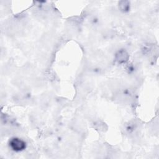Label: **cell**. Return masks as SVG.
<instances>
[{
  "label": "cell",
  "mask_w": 159,
  "mask_h": 159,
  "mask_svg": "<svg viewBox=\"0 0 159 159\" xmlns=\"http://www.w3.org/2000/svg\"><path fill=\"white\" fill-rule=\"evenodd\" d=\"M9 147L15 152H20L25 148L26 144L23 140L14 137L9 141Z\"/></svg>",
  "instance_id": "1"
},
{
  "label": "cell",
  "mask_w": 159,
  "mask_h": 159,
  "mask_svg": "<svg viewBox=\"0 0 159 159\" xmlns=\"http://www.w3.org/2000/svg\"><path fill=\"white\" fill-rule=\"evenodd\" d=\"M128 57V53L125 50L119 51L116 54V60L120 63H125L126 61H127Z\"/></svg>",
  "instance_id": "2"
},
{
  "label": "cell",
  "mask_w": 159,
  "mask_h": 159,
  "mask_svg": "<svg viewBox=\"0 0 159 159\" xmlns=\"http://www.w3.org/2000/svg\"><path fill=\"white\" fill-rule=\"evenodd\" d=\"M119 7L122 11H127L129 8V4L128 1H122L119 4Z\"/></svg>",
  "instance_id": "3"
}]
</instances>
